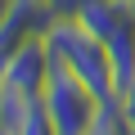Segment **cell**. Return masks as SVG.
Segmentation results:
<instances>
[{
	"label": "cell",
	"mask_w": 135,
	"mask_h": 135,
	"mask_svg": "<svg viewBox=\"0 0 135 135\" xmlns=\"http://www.w3.org/2000/svg\"><path fill=\"white\" fill-rule=\"evenodd\" d=\"M45 108L54 117V135H95V117H99V95L54 59V77L45 86Z\"/></svg>",
	"instance_id": "obj_2"
},
{
	"label": "cell",
	"mask_w": 135,
	"mask_h": 135,
	"mask_svg": "<svg viewBox=\"0 0 135 135\" xmlns=\"http://www.w3.org/2000/svg\"><path fill=\"white\" fill-rule=\"evenodd\" d=\"M50 77H54V50H50L45 36H32L18 50L0 54V86L23 95V99H41Z\"/></svg>",
	"instance_id": "obj_3"
},
{
	"label": "cell",
	"mask_w": 135,
	"mask_h": 135,
	"mask_svg": "<svg viewBox=\"0 0 135 135\" xmlns=\"http://www.w3.org/2000/svg\"><path fill=\"white\" fill-rule=\"evenodd\" d=\"M122 95H126V113H131V135H135V86H131V90H122Z\"/></svg>",
	"instance_id": "obj_6"
},
{
	"label": "cell",
	"mask_w": 135,
	"mask_h": 135,
	"mask_svg": "<svg viewBox=\"0 0 135 135\" xmlns=\"http://www.w3.org/2000/svg\"><path fill=\"white\" fill-rule=\"evenodd\" d=\"M54 18H59V0H5V14H0V54L18 50L32 36H45Z\"/></svg>",
	"instance_id": "obj_4"
},
{
	"label": "cell",
	"mask_w": 135,
	"mask_h": 135,
	"mask_svg": "<svg viewBox=\"0 0 135 135\" xmlns=\"http://www.w3.org/2000/svg\"><path fill=\"white\" fill-rule=\"evenodd\" d=\"M45 41H50L54 59H59L63 68H72V72H77V77H81L99 99L122 95V90H117V63H113L108 41H104L99 32H90L72 9H59V18L50 23Z\"/></svg>",
	"instance_id": "obj_1"
},
{
	"label": "cell",
	"mask_w": 135,
	"mask_h": 135,
	"mask_svg": "<svg viewBox=\"0 0 135 135\" xmlns=\"http://www.w3.org/2000/svg\"><path fill=\"white\" fill-rule=\"evenodd\" d=\"M108 50H113V63H117V90H131L135 86V18H126L108 36Z\"/></svg>",
	"instance_id": "obj_5"
}]
</instances>
